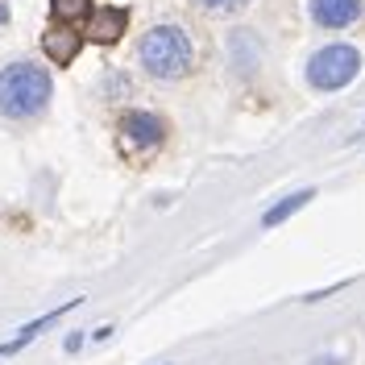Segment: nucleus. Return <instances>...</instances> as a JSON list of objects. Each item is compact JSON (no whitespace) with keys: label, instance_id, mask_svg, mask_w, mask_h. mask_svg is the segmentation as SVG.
<instances>
[{"label":"nucleus","instance_id":"nucleus-1","mask_svg":"<svg viewBox=\"0 0 365 365\" xmlns=\"http://www.w3.org/2000/svg\"><path fill=\"white\" fill-rule=\"evenodd\" d=\"M50 100V75L34 63H9L0 71V116L9 120H29L38 116Z\"/></svg>","mask_w":365,"mask_h":365},{"label":"nucleus","instance_id":"nucleus-2","mask_svg":"<svg viewBox=\"0 0 365 365\" xmlns=\"http://www.w3.org/2000/svg\"><path fill=\"white\" fill-rule=\"evenodd\" d=\"M137 58L154 79H182L195 63V46L179 25H154L137 46Z\"/></svg>","mask_w":365,"mask_h":365},{"label":"nucleus","instance_id":"nucleus-3","mask_svg":"<svg viewBox=\"0 0 365 365\" xmlns=\"http://www.w3.org/2000/svg\"><path fill=\"white\" fill-rule=\"evenodd\" d=\"M357 71H361V54L353 46H324L307 63V83L316 91H336L344 83H353Z\"/></svg>","mask_w":365,"mask_h":365},{"label":"nucleus","instance_id":"nucleus-4","mask_svg":"<svg viewBox=\"0 0 365 365\" xmlns=\"http://www.w3.org/2000/svg\"><path fill=\"white\" fill-rule=\"evenodd\" d=\"M120 133H125V145L154 150V145H162V137H166V125L154 113H125L120 116Z\"/></svg>","mask_w":365,"mask_h":365},{"label":"nucleus","instance_id":"nucleus-5","mask_svg":"<svg viewBox=\"0 0 365 365\" xmlns=\"http://www.w3.org/2000/svg\"><path fill=\"white\" fill-rule=\"evenodd\" d=\"M357 13H361V0H312V21L324 29H344L357 21Z\"/></svg>","mask_w":365,"mask_h":365},{"label":"nucleus","instance_id":"nucleus-6","mask_svg":"<svg viewBox=\"0 0 365 365\" xmlns=\"http://www.w3.org/2000/svg\"><path fill=\"white\" fill-rule=\"evenodd\" d=\"M125 25H129V13H125V9H100V13H91L88 34H91V42L108 46L125 34Z\"/></svg>","mask_w":365,"mask_h":365},{"label":"nucleus","instance_id":"nucleus-7","mask_svg":"<svg viewBox=\"0 0 365 365\" xmlns=\"http://www.w3.org/2000/svg\"><path fill=\"white\" fill-rule=\"evenodd\" d=\"M42 50L50 54V63L67 67L71 58L79 54V34H75V29H67V25H54V29L42 38Z\"/></svg>","mask_w":365,"mask_h":365},{"label":"nucleus","instance_id":"nucleus-8","mask_svg":"<svg viewBox=\"0 0 365 365\" xmlns=\"http://www.w3.org/2000/svg\"><path fill=\"white\" fill-rule=\"evenodd\" d=\"M71 307H79V299H67V303H63L58 312H46L42 319H34V324H25V328H21V332H17V336H13L9 344H0V353H17V349H25V344H29V341H34V336H38V332L46 328V324H54V319L63 316V312H71Z\"/></svg>","mask_w":365,"mask_h":365},{"label":"nucleus","instance_id":"nucleus-9","mask_svg":"<svg viewBox=\"0 0 365 365\" xmlns=\"http://www.w3.org/2000/svg\"><path fill=\"white\" fill-rule=\"evenodd\" d=\"M307 200H316V191H295V195H287L282 204H274L270 212L262 216V225H266V228L282 225V220H287V216H295V212H299V207H303V204H307Z\"/></svg>","mask_w":365,"mask_h":365},{"label":"nucleus","instance_id":"nucleus-10","mask_svg":"<svg viewBox=\"0 0 365 365\" xmlns=\"http://www.w3.org/2000/svg\"><path fill=\"white\" fill-rule=\"evenodd\" d=\"M50 13H54V21L75 25V21H83V17L91 13V4L88 0H50Z\"/></svg>","mask_w":365,"mask_h":365},{"label":"nucleus","instance_id":"nucleus-11","mask_svg":"<svg viewBox=\"0 0 365 365\" xmlns=\"http://www.w3.org/2000/svg\"><path fill=\"white\" fill-rule=\"evenodd\" d=\"M250 0H200V9L204 13H241Z\"/></svg>","mask_w":365,"mask_h":365}]
</instances>
